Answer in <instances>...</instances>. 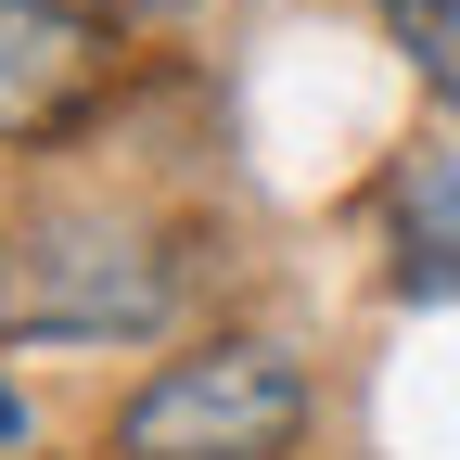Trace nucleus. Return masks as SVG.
Listing matches in <instances>:
<instances>
[{"label": "nucleus", "instance_id": "f257e3e1", "mask_svg": "<svg viewBox=\"0 0 460 460\" xmlns=\"http://www.w3.org/2000/svg\"><path fill=\"white\" fill-rule=\"evenodd\" d=\"M192 307V243L141 205H26L0 217V345H65V358H102V345H154Z\"/></svg>", "mask_w": 460, "mask_h": 460}, {"label": "nucleus", "instance_id": "f03ea898", "mask_svg": "<svg viewBox=\"0 0 460 460\" xmlns=\"http://www.w3.org/2000/svg\"><path fill=\"white\" fill-rule=\"evenodd\" d=\"M307 422H320V384L281 332H205L128 384L102 460H295Z\"/></svg>", "mask_w": 460, "mask_h": 460}, {"label": "nucleus", "instance_id": "7ed1b4c3", "mask_svg": "<svg viewBox=\"0 0 460 460\" xmlns=\"http://www.w3.org/2000/svg\"><path fill=\"white\" fill-rule=\"evenodd\" d=\"M115 102V26L77 0H0V154H51Z\"/></svg>", "mask_w": 460, "mask_h": 460}, {"label": "nucleus", "instance_id": "20e7f679", "mask_svg": "<svg viewBox=\"0 0 460 460\" xmlns=\"http://www.w3.org/2000/svg\"><path fill=\"white\" fill-rule=\"evenodd\" d=\"M384 243H396V295L410 307H447L460 295V128L422 141V154H396V180H384Z\"/></svg>", "mask_w": 460, "mask_h": 460}, {"label": "nucleus", "instance_id": "39448f33", "mask_svg": "<svg viewBox=\"0 0 460 460\" xmlns=\"http://www.w3.org/2000/svg\"><path fill=\"white\" fill-rule=\"evenodd\" d=\"M384 39H396V65L422 77V102L460 128V0H371Z\"/></svg>", "mask_w": 460, "mask_h": 460}, {"label": "nucleus", "instance_id": "423d86ee", "mask_svg": "<svg viewBox=\"0 0 460 460\" xmlns=\"http://www.w3.org/2000/svg\"><path fill=\"white\" fill-rule=\"evenodd\" d=\"M90 13H141V26H192V13H217V0H90Z\"/></svg>", "mask_w": 460, "mask_h": 460}, {"label": "nucleus", "instance_id": "0eeeda50", "mask_svg": "<svg viewBox=\"0 0 460 460\" xmlns=\"http://www.w3.org/2000/svg\"><path fill=\"white\" fill-rule=\"evenodd\" d=\"M26 435H39V422H26V396H13V384H0V460H13Z\"/></svg>", "mask_w": 460, "mask_h": 460}]
</instances>
